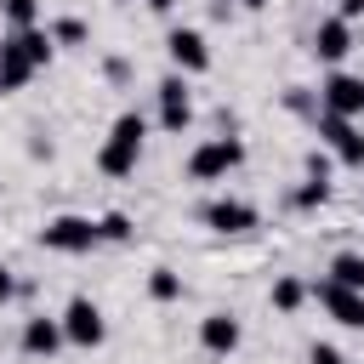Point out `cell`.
Masks as SVG:
<instances>
[{"label":"cell","mask_w":364,"mask_h":364,"mask_svg":"<svg viewBox=\"0 0 364 364\" xmlns=\"http://www.w3.org/2000/svg\"><path fill=\"white\" fill-rule=\"evenodd\" d=\"M46 34H51V46H85L91 40L85 17H57V23H46Z\"/></svg>","instance_id":"ac0fdd59"},{"label":"cell","mask_w":364,"mask_h":364,"mask_svg":"<svg viewBox=\"0 0 364 364\" xmlns=\"http://www.w3.org/2000/svg\"><path fill=\"white\" fill-rule=\"evenodd\" d=\"M324 279H330V284H341V290H364V250H336Z\"/></svg>","instance_id":"9a60e30c"},{"label":"cell","mask_w":364,"mask_h":364,"mask_svg":"<svg viewBox=\"0 0 364 364\" xmlns=\"http://www.w3.org/2000/svg\"><path fill=\"white\" fill-rule=\"evenodd\" d=\"M318 63H330V68H341L347 63V51H353V23H341V17H324L318 28H313V46H307Z\"/></svg>","instance_id":"4fadbf2b"},{"label":"cell","mask_w":364,"mask_h":364,"mask_svg":"<svg viewBox=\"0 0 364 364\" xmlns=\"http://www.w3.org/2000/svg\"><path fill=\"white\" fill-rule=\"evenodd\" d=\"M34 239H40V250H57V256H85V250H97V245H102L97 222H91V216H74V210L46 216Z\"/></svg>","instance_id":"3957f363"},{"label":"cell","mask_w":364,"mask_h":364,"mask_svg":"<svg viewBox=\"0 0 364 364\" xmlns=\"http://www.w3.org/2000/svg\"><path fill=\"white\" fill-rule=\"evenodd\" d=\"M324 199H330V182H313V176H307V182H296V188H290V199H284V205H290V210H318Z\"/></svg>","instance_id":"d6986e66"},{"label":"cell","mask_w":364,"mask_h":364,"mask_svg":"<svg viewBox=\"0 0 364 364\" xmlns=\"http://www.w3.org/2000/svg\"><path fill=\"white\" fill-rule=\"evenodd\" d=\"M199 222H205L210 233H250V228H262V210H256L250 199H239V193H216V199L199 210Z\"/></svg>","instance_id":"52a82bcc"},{"label":"cell","mask_w":364,"mask_h":364,"mask_svg":"<svg viewBox=\"0 0 364 364\" xmlns=\"http://www.w3.org/2000/svg\"><path fill=\"white\" fill-rule=\"evenodd\" d=\"M233 6H245V11H267L273 0H233Z\"/></svg>","instance_id":"f1b7e54d"},{"label":"cell","mask_w":364,"mask_h":364,"mask_svg":"<svg viewBox=\"0 0 364 364\" xmlns=\"http://www.w3.org/2000/svg\"><path fill=\"white\" fill-rule=\"evenodd\" d=\"M165 57H171V74H182V80H193V74L210 68V46H205L199 28H171L165 34Z\"/></svg>","instance_id":"9c48e42d"},{"label":"cell","mask_w":364,"mask_h":364,"mask_svg":"<svg viewBox=\"0 0 364 364\" xmlns=\"http://www.w3.org/2000/svg\"><path fill=\"white\" fill-rule=\"evenodd\" d=\"M336 17H341V23H358V17H364V0H341Z\"/></svg>","instance_id":"d4e9b609"},{"label":"cell","mask_w":364,"mask_h":364,"mask_svg":"<svg viewBox=\"0 0 364 364\" xmlns=\"http://www.w3.org/2000/svg\"><path fill=\"white\" fill-rule=\"evenodd\" d=\"M51 34L46 28H17V34H6L0 40V97H11V91H23L46 63H51Z\"/></svg>","instance_id":"6da1fadb"},{"label":"cell","mask_w":364,"mask_h":364,"mask_svg":"<svg viewBox=\"0 0 364 364\" xmlns=\"http://www.w3.org/2000/svg\"><path fill=\"white\" fill-rule=\"evenodd\" d=\"M148 296L154 301H182V273L176 267H154L148 273Z\"/></svg>","instance_id":"ffe728a7"},{"label":"cell","mask_w":364,"mask_h":364,"mask_svg":"<svg viewBox=\"0 0 364 364\" xmlns=\"http://www.w3.org/2000/svg\"><path fill=\"white\" fill-rule=\"evenodd\" d=\"M17 347H23L28 358H51V353L63 347V324H57V318H46V313H34V318H23Z\"/></svg>","instance_id":"5bb4252c"},{"label":"cell","mask_w":364,"mask_h":364,"mask_svg":"<svg viewBox=\"0 0 364 364\" xmlns=\"http://www.w3.org/2000/svg\"><path fill=\"white\" fill-rule=\"evenodd\" d=\"M307 364H347V358H341V347H330V341H313V347H307Z\"/></svg>","instance_id":"cb8c5ba5"},{"label":"cell","mask_w":364,"mask_h":364,"mask_svg":"<svg viewBox=\"0 0 364 364\" xmlns=\"http://www.w3.org/2000/svg\"><path fill=\"white\" fill-rule=\"evenodd\" d=\"M119 6H125V0H119Z\"/></svg>","instance_id":"f546056e"},{"label":"cell","mask_w":364,"mask_h":364,"mask_svg":"<svg viewBox=\"0 0 364 364\" xmlns=\"http://www.w3.org/2000/svg\"><path fill=\"white\" fill-rule=\"evenodd\" d=\"M11 296H17V273H11V267H0V307H6Z\"/></svg>","instance_id":"484cf974"},{"label":"cell","mask_w":364,"mask_h":364,"mask_svg":"<svg viewBox=\"0 0 364 364\" xmlns=\"http://www.w3.org/2000/svg\"><path fill=\"white\" fill-rule=\"evenodd\" d=\"M0 23H6V34L40 28V0H0Z\"/></svg>","instance_id":"e0dca14e"},{"label":"cell","mask_w":364,"mask_h":364,"mask_svg":"<svg viewBox=\"0 0 364 364\" xmlns=\"http://www.w3.org/2000/svg\"><path fill=\"white\" fill-rule=\"evenodd\" d=\"M330 165H336V159H330L324 148H307V159H301V171H307L313 182H330Z\"/></svg>","instance_id":"603a6c76"},{"label":"cell","mask_w":364,"mask_h":364,"mask_svg":"<svg viewBox=\"0 0 364 364\" xmlns=\"http://www.w3.org/2000/svg\"><path fill=\"white\" fill-rule=\"evenodd\" d=\"M284 108H290V114H307V119H318V91H307V85H290V91H284Z\"/></svg>","instance_id":"7402d4cb"},{"label":"cell","mask_w":364,"mask_h":364,"mask_svg":"<svg viewBox=\"0 0 364 364\" xmlns=\"http://www.w3.org/2000/svg\"><path fill=\"white\" fill-rule=\"evenodd\" d=\"M307 296L336 318V324H347V330H364V290H341V284H330V279H318V284H307Z\"/></svg>","instance_id":"30bf717a"},{"label":"cell","mask_w":364,"mask_h":364,"mask_svg":"<svg viewBox=\"0 0 364 364\" xmlns=\"http://www.w3.org/2000/svg\"><path fill=\"white\" fill-rule=\"evenodd\" d=\"M57 324H63V341H68V347H85V353H91V347L108 341V318H102V307H97L91 296H68V307H63Z\"/></svg>","instance_id":"5b68a950"},{"label":"cell","mask_w":364,"mask_h":364,"mask_svg":"<svg viewBox=\"0 0 364 364\" xmlns=\"http://www.w3.org/2000/svg\"><path fill=\"white\" fill-rule=\"evenodd\" d=\"M142 136H148V119H142L136 108H125V114L108 125L102 148H97V171H102V176H131L136 159H142Z\"/></svg>","instance_id":"7a4b0ae2"},{"label":"cell","mask_w":364,"mask_h":364,"mask_svg":"<svg viewBox=\"0 0 364 364\" xmlns=\"http://www.w3.org/2000/svg\"><path fill=\"white\" fill-rule=\"evenodd\" d=\"M267 301H273L279 313H296V307L307 301V284H301L296 273H279V279H273V290H267Z\"/></svg>","instance_id":"2e32d148"},{"label":"cell","mask_w":364,"mask_h":364,"mask_svg":"<svg viewBox=\"0 0 364 364\" xmlns=\"http://www.w3.org/2000/svg\"><path fill=\"white\" fill-rule=\"evenodd\" d=\"M239 341H245V324H239L233 313H205V318H199V347H205L210 358L239 353Z\"/></svg>","instance_id":"7c38bea8"},{"label":"cell","mask_w":364,"mask_h":364,"mask_svg":"<svg viewBox=\"0 0 364 364\" xmlns=\"http://www.w3.org/2000/svg\"><path fill=\"white\" fill-rule=\"evenodd\" d=\"M245 165V142L239 136H205L193 154H188V176L193 182H222Z\"/></svg>","instance_id":"277c9868"},{"label":"cell","mask_w":364,"mask_h":364,"mask_svg":"<svg viewBox=\"0 0 364 364\" xmlns=\"http://www.w3.org/2000/svg\"><path fill=\"white\" fill-rule=\"evenodd\" d=\"M313 131H318V142L330 148V159H341V165H364V131H358V119H341V114H324L318 108V119H313Z\"/></svg>","instance_id":"8992f818"},{"label":"cell","mask_w":364,"mask_h":364,"mask_svg":"<svg viewBox=\"0 0 364 364\" xmlns=\"http://www.w3.org/2000/svg\"><path fill=\"white\" fill-rule=\"evenodd\" d=\"M154 97H159V125H165V131H188V119H193V91H188V80H182V74H165V80L154 85Z\"/></svg>","instance_id":"8fae6325"},{"label":"cell","mask_w":364,"mask_h":364,"mask_svg":"<svg viewBox=\"0 0 364 364\" xmlns=\"http://www.w3.org/2000/svg\"><path fill=\"white\" fill-rule=\"evenodd\" d=\"M97 233H102V245H125L136 228H131V216H125V210H108V216H97Z\"/></svg>","instance_id":"44dd1931"},{"label":"cell","mask_w":364,"mask_h":364,"mask_svg":"<svg viewBox=\"0 0 364 364\" xmlns=\"http://www.w3.org/2000/svg\"><path fill=\"white\" fill-rule=\"evenodd\" d=\"M318 108H324V114H341V119H358V114H364V74L330 68L324 85H318Z\"/></svg>","instance_id":"ba28073f"},{"label":"cell","mask_w":364,"mask_h":364,"mask_svg":"<svg viewBox=\"0 0 364 364\" xmlns=\"http://www.w3.org/2000/svg\"><path fill=\"white\" fill-rule=\"evenodd\" d=\"M142 6H148V11H159V17H165V11H176V0H142Z\"/></svg>","instance_id":"83f0119b"},{"label":"cell","mask_w":364,"mask_h":364,"mask_svg":"<svg viewBox=\"0 0 364 364\" xmlns=\"http://www.w3.org/2000/svg\"><path fill=\"white\" fill-rule=\"evenodd\" d=\"M102 68H108V80H125V74H131V63H125V57H108Z\"/></svg>","instance_id":"4316f807"}]
</instances>
